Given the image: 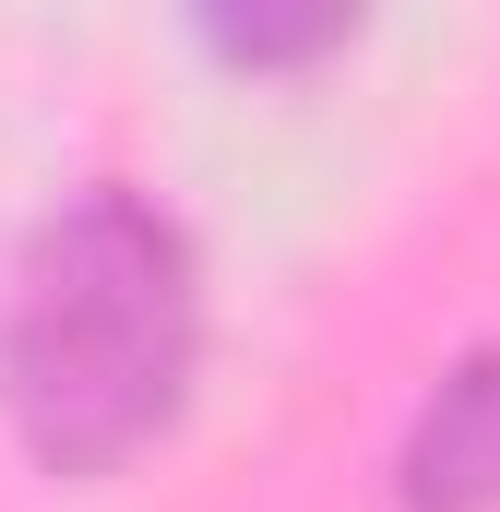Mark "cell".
<instances>
[{"label":"cell","mask_w":500,"mask_h":512,"mask_svg":"<svg viewBox=\"0 0 500 512\" xmlns=\"http://www.w3.org/2000/svg\"><path fill=\"white\" fill-rule=\"evenodd\" d=\"M203 262L167 203L120 179L24 227L0 286V417L48 477H120L191 405Z\"/></svg>","instance_id":"cell-1"},{"label":"cell","mask_w":500,"mask_h":512,"mask_svg":"<svg viewBox=\"0 0 500 512\" xmlns=\"http://www.w3.org/2000/svg\"><path fill=\"white\" fill-rule=\"evenodd\" d=\"M203 36H215L227 60H250V72H262V60H310V48H346V12H310V24H203Z\"/></svg>","instance_id":"cell-3"},{"label":"cell","mask_w":500,"mask_h":512,"mask_svg":"<svg viewBox=\"0 0 500 512\" xmlns=\"http://www.w3.org/2000/svg\"><path fill=\"white\" fill-rule=\"evenodd\" d=\"M405 501L417 512H500V346L453 358L405 429Z\"/></svg>","instance_id":"cell-2"}]
</instances>
